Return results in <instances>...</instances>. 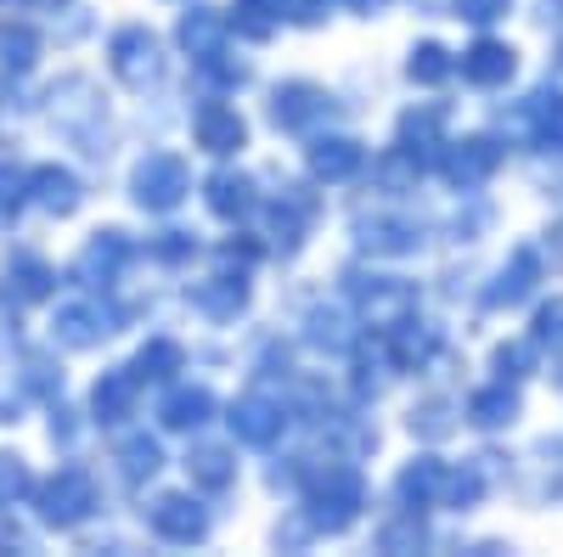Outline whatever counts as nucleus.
<instances>
[{"instance_id": "11", "label": "nucleus", "mask_w": 563, "mask_h": 557, "mask_svg": "<svg viewBox=\"0 0 563 557\" xmlns=\"http://www.w3.org/2000/svg\"><path fill=\"white\" fill-rule=\"evenodd\" d=\"M192 142L209 158H238L249 147V119L231 108L225 97H209V102L192 108Z\"/></svg>"}, {"instance_id": "32", "label": "nucleus", "mask_w": 563, "mask_h": 557, "mask_svg": "<svg viewBox=\"0 0 563 557\" xmlns=\"http://www.w3.org/2000/svg\"><path fill=\"white\" fill-rule=\"evenodd\" d=\"M525 124L541 147L563 153V90H536V97L525 102Z\"/></svg>"}, {"instance_id": "1", "label": "nucleus", "mask_w": 563, "mask_h": 557, "mask_svg": "<svg viewBox=\"0 0 563 557\" xmlns=\"http://www.w3.org/2000/svg\"><path fill=\"white\" fill-rule=\"evenodd\" d=\"M299 490L310 535H344L366 513V479L355 461H316V468H305Z\"/></svg>"}, {"instance_id": "17", "label": "nucleus", "mask_w": 563, "mask_h": 557, "mask_svg": "<svg viewBox=\"0 0 563 557\" xmlns=\"http://www.w3.org/2000/svg\"><path fill=\"white\" fill-rule=\"evenodd\" d=\"M225 40H231L225 12L198 7V0H186V12L175 18V45H180V57H192V63L203 68L209 57H220V52H225Z\"/></svg>"}, {"instance_id": "37", "label": "nucleus", "mask_w": 563, "mask_h": 557, "mask_svg": "<svg viewBox=\"0 0 563 557\" xmlns=\"http://www.w3.org/2000/svg\"><path fill=\"white\" fill-rule=\"evenodd\" d=\"M225 23H231V34H243V40H271L276 29H282V18H276V0H238V7L225 12Z\"/></svg>"}, {"instance_id": "44", "label": "nucleus", "mask_w": 563, "mask_h": 557, "mask_svg": "<svg viewBox=\"0 0 563 557\" xmlns=\"http://www.w3.org/2000/svg\"><path fill=\"white\" fill-rule=\"evenodd\" d=\"M310 344L321 349H344L350 333H344V310H310Z\"/></svg>"}, {"instance_id": "9", "label": "nucleus", "mask_w": 563, "mask_h": 557, "mask_svg": "<svg viewBox=\"0 0 563 557\" xmlns=\"http://www.w3.org/2000/svg\"><path fill=\"white\" fill-rule=\"evenodd\" d=\"M113 333H119V315L102 299H63L52 315V344L63 349H97Z\"/></svg>"}, {"instance_id": "41", "label": "nucleus", "mask_w": 563, "mask_h": 557, "mask_svg": "<svg viewBox=\"0 0 563 557\" xmlns=\"http://www.w3.org/2000/svg\"><path fill=\"white\" fill-rule=\"evenodd\" d=\"M530 366H536V344H501V349L490 355V371H496L501 383L530 378Z\"/></svg>"}, {"instance_id": "21", "label": "nucleus", "mask_w": 563, "mask_h": 557, "mask_svg": "<svg viewBox=\"0 0 563 557\" xmlns=\"http://www.w3.org/2000/svg\"><path fill=\"white\" fill-rule=\"evenodd\" d=\"M135 400H141V378H135L130 366H113V371H102V378L90 383V416H97L102 428L130 423V416H135Z\"/></svg>"}, {"instance_id": "47", "label": "nucleus", "mask_w": 563, "mask_h": 557, "mask_svg": "<svg viewBox=\"0 0 563 557\" xmlns=\"http://www.w3.org/2000/svg\"><path fill=\"white\" fill-rule=\"evenodd\" d=\"M512 12V0H456L451 18H467V23H496Z\"/></svg>"}, {"instance_id": "30", "label": "nucleus", "mask_w": 563, "mask_h": 557, "mask_svg": "<svg viewBox=\"0 0 563 557\" xmlns=\"http://www.w3.org/2000/svg\"><path fill=\"white\" fill-rule=\"evenodd\" d=\"M40 52H45V40H40L34 23H23V18L0 23V68H7V74H29L40 63Z\"/></svg>"}, {"instance_id": "45", "label": "nucleus", "mask_w": 563, "mask_h": 557, "mask_svg": "<svg viewBox=\"0 0 563 557\" xmlns=\"http://www.w3.org/2000/svg\"><path fill=\"white\" fill-rule=\"evenodd\" d=\"M445 411H451L445 400H422V405H411V434H422V439L451 434V416H445Z\"/></svg>"}, {"instance_id": "12", "label": "nucleus", "mask_w": 563, "mask_h": 557, "mask_svg": "<svg viewBox=\"0 0 563 557\" xmlns=\"http://www.w3.org/2000/svg\"><path fill=\"white\" fill-rule=\"evenodd\" d=\"M130 237L119 225H102V231H90L85 237V248H79V259H74V276L85 288H113L119 276H124V265H130Z\"/></svg>"}, {"instance_id": "7", "label": "nucleus", "mask_w": 563, "mask_h": 557, "mask_svg": "<svg viewBox=\"0 0 563 557\" xmlns=\"http://www.w3.org/2000/svg\"><path fill=\"white\" fill-rule=\"evenodd\" d=\"M147 530L164 541V546H203L209 530H214V513L192 495V490H164L147 501Z\"/></svg>"}, {"instance_id": "14", "label": "nucleus", "mask_w": 563, "mask_h": 557, "mask_svg": "<svg viewBox=\"0 0 563 557\" xmlns=\"http://www.w3.org/2000/svg\"><path fill=\"white\" fill-rule=\"evenodd\" d=\"M305 169H310V180H321V186H344V180H355V175L366 169V147L355 142V135H339V130L310 135Z\"/></svg>"}, {"instance_id": "8", "label": "nucleus", "mask_w": 563, "mask_h": 557, "mask_svg": "<svg viewBox=\"0 0 563 557\" xmlns=\"http://www.w3.org/2000/svg\"><path fill=\"white\" fill-rule=\"evenodd\" d=\"M333 119V97L316 85V79H282L271 90V124L288 130V135H310Z\"/></svg>"}, {"instance_id": "43", "label": "nucleus", "mask_w": 563, "mask_h": 557, "mask_svg": "<svg viewBox=\"0 0 563 557\" xmlns=\"http://www.w3.org/2000/svg\"><path fill=\"white\" fill-rule=\"evenodd\" d=\"M327 7H333V0H276V18L288 29H321Z\"/></svg>"}, {"instance_id": "26", "label": "nucleus", "mask_w": 563, "mask_h": 557, "mask_svg": "<svg viewBox=\"0 0 563 557\" xmlns=\"http://www.w3.org/2000/svg\"><path fill=\"white\" fill-rule=\"evenodd\" d=\"M186 479H192V490H203V495H225L231 484H238V450L192 445L186 450Z\"/></svg>"}, {"instance_id": "31", "label": "nucleus", "mask_w": 563, "mask_h": 557, "mask_svg": "<svg viewBox=\"0 0 563 557\" xmlns=\"http://www.w3.org/2000/svg\"><path fill=\"white\" fill-rule=\"evenodd\" d=\"M130 371H135L141 383H175V371H186V349L175 338H147V344L135 349Z\"/></svg>"}, {"instance_id": "10", "label": "nucleus", "mask_w": 563, "mask_h": 557, "mask_svg": "<svg viewBox=\"0 0 563 557\" xmlns=\"http://www.w3.org/2000/svg\"><path fill=\"white\" fill-rule=\"evenodd\" d=\"M501 169V142L496 135H462V142H440V175L456 192H474Z\"/></svg>"}, {"instance_id": "49", "label": "nucleus", "mask_w": 563, "mask_h": 557, "mask_svg": "<svg viewBox=\"0 0 563 557\" xmlns=\"http://www.w3.org/2000/svg\"><path fill=\"white\" fill-rule=\"evenodd\" d=\"M411 7H417V12H429V18H451L456 0H411Z\"/></svg>"}, {"instance_id": "2", "label": "nucleus", "mask_w": 563, "mask_h": 557, "mask_svg": "<svg viewBox=\"0 0 563 557\" xmlns=\"http://www.w3.org/2000/svg\"><path fill=\"white\" fill-rule=\"evenodd\" d=\"M34 513L45 530H79L97 519V506H102V490L97 479H90L85 468H57V474H45L34 490Z\"/></svg>"}, {"instance_id": "24", "label": "nucleus", "mask_w": 563, "mask_h": 557, "mask_svg": "<svg viewBox=\"0 0 563 557\" xmlns=\"http://www.w3.org/2000/svg\"><path fill=\"white\" fill-rule=\"evenodd\" d=\"M395 495H400V506H417V513L440 506V495H445V461L440 456H411L406 468L395 474Z\"/></svg>"}, {"instance_id": "35", "label": "nucleus", "mask_w": 563, "mask_h": 557, "mask_svg": "<svg viewBox=\"0 0 563 557\" xmlns=\"http://www.w3.org/2000/svg\"><path fill=\"white\" fill-rule=\"evenodd\" d=\"M119 474H124L130 484L158 479V474H164V445H158L153 434H130V439L119 445Z\"/></svg>"}, {"instance_id": "39", "label": "nucleus", "mask_w": 563, "mask_h": 557, "mask_svg": "<svg viewBox=\"0 0 563 557\" xmlns=\"http://www.w3.org/2000/svg\"><path fill=\"white\" fill-rule=\"evenodd\" d=\"M29 490H34L29 461H23V456H12V450H0V506H18Z\"/></svg>"}, {"instance_id": "48", "label": "nucleus", "mask_w": 563, "mask_h": 557, "mask_svg": "<svg viewBox=\"0 0 563 557\" xmlns=\"http://www.w3.org/2000/svg\"><path fill=\"white\" fill-rule=\"evenodd\" d=\"M333 7H344V12H355V18H378L384 0H333Z\"/></svg>"}, {"instance_id": "6", "label": "nucleus", "mask_w": 563, "mask_h": 557, "mask_svg": "<svg viewBox=\"0 0 563 557\" xmlns=\"http://www.w3.org/2000/svg\"><path fill=\"white\" fill-rule=\"evenodd\" d=\"M350 299H355V321L372 333H395L400 321L417 315V282H406V276H361Z\"/></svg>"}, {"instance_id": "16", "label": "nucleus", "mask_w": 563, "mask_h": 557, "mask_svg": "<svg viewBox=\"0 0 563 557\" xmlns=\"http://www.w3.org/2000/svg\"><path fill=\"white\" fill-rule=\"evenodd\" d=\"M57 293V270L45 265L40 254L18 248L7 265H0V299H7L12 310H29V304H45Z\"/></svg>"}, {"instance_id": "38", "label": "nucleus", "mask_w": 563, "mask_h": 557, "mask_svg": "<svg viewBox=\"0 0 563 557\" xmlns=\"http://www.w3.org/2000/svg\"><path fill=\"white\" fill-rule=\"evenodd\" d=\"M29 209V169L0 158V220H18Z\"/></svg>"}, {"instance_id": "40", "label": "nucleus", "mask_w": 563, "mask_h": 557, "mask_svg": "<svg viewBox=\"0 0 563 557\" xmlns=\"http://www.w3.org/2000/svg\"><path fill=\"white\" fill-rule=\"evenodd\" d=\"M485 495V479H479V468H445V495H440V506H474Z\"/></svg>"}, {"instance_id": "23", "label": "nucleus", "mask_w": 563, "mask_h": 557, "mask_svg": "<svg viewBox=\"0 0 563 557\" xmlns=\"http://www.w3.org/2000/svg\"><path fill=\"white\" fill-rule=\"evenodd\" d=\"M355 243H361V254L400 259V254L422 248V231L411 220H400V214H372V220H355Z\"/></svg>"}, {"instance_id": "42", "label": "nucleus", "mask_w": 563, "mask_h": 557, "mask_svg": "<svg viewBox=\"0 0 563 557\" xmlns=\"http://www.w3.org/2000/svg\"><path fill=\"white\" fill-rule=\"evenodd\" d=\"M530 344L547 349V355H563V299H552V304L536 310V333H530Z\"/></svg>"}, {"instance_id": "15", "label": "nucleus", "mask_w": 563, "mask_h": 557, "mask_svg": "<svg viewBox=\"0 0 563 557\" xmlns=\"http://www.w3.org/2000/svg\"><path fill=\"white\" fill-rule=\"evenodd\" d=\"M29 203L52 220H74L85 209V180L68 164H34L29 169Z\"/></svg>"}, {"instance_id": "46", "label": "nucleus", "mask_w": 563, "mask_h": 557, "mask_svg": "<svg viewBox=\"0 0 563 557\" xmlns=\"http://www.w3.org/2000/svg\"><path fill=\"white\" fill-rule=\"evenodd\" d=\"M153 254H158L164 265H186V259L198 254V237H192V231H164V237L153 243Z\"/></svg>"}, {"instance_id": "27", "label": "nucleus", "mask_w": 563, "mask_h": 557, "mask_svg": "<svg viewBox=\"0 0 563 557\" xmlns=\"http://www.w3.org/2000/svg\"><path fill=\"white\" fill-rule=\"evenodd\" d=\"M271 237H276V248L282 254H294L299 243H305V231H310V214H316V203L299 192V186H282V198H271Z\"/></svg>"}, {"instance_id": "13", "label": "nucleus", "mask_w": 563, "mask_h": 557, "mask_svg": "<svg viewBox=\"0 0 563 557\" xmlns=\"http://www.w3.org/2000/svg\"><path fill=\"white\" fill-rule=\"evenodd\" d=\"M225 423H231V439L238 445L271 450L282 434H288V411H282V400H271V394H243V400H231Z\"/></svg>"}, {"instance_id": "5", "label": "nucleus", "mask_w": 563, "mask_h": 557, "mask_svg": "<svg viewBox=\"0 0 563 557\" xmlns=\"http://www.w3.org/2000/svg\"><path fill=\"white\" fill-rule=\"evenodd\" d=\"M45 119H52L63 135H74V142H90V130H97L108 119V102L90 74H63L52 90H45Z\"/></svg>"}, {"instance_id": "20", "label": "nucleus", "mask_w": 563, "mask_h": 557, "mask_svg": "<svg viewBox=\"0 0 563 557\" xmlns=\"http://www.w3.org/2000/svg\"><path fill=\"white\" fill-rule=\"evenodd\" d=\"M192 299V310L198 315H209V321H238L243 310H249V299H254V288H249V270H214V276H203V282L186 293Z\"/></svg>"}, {"instance_id": "36", "label": "nucleus", "mask_w": 563, "mask_h": 557, "mask_svg": "<svg viewBox=\"0 0 563 557\" xmlns=\"http://www.w3.org/2000/svg\"><path fill=\"white\" fill-rule=\"evenodd\" d=\"M451 68H456V63H451V52H445L440 40H417L411 52H406V79H411V85H445Z\"/></svg>"}, {"instance_id": "29", "label": "nucleus", "mask_w": 563, "mask_h": 557, "mask_svg": "<svg viewBox=\"0 0 563 557\" xmlns=\"http://www.w3.org/2000/svg\"><path fill=\"white\" fill-rule=\"evenodd\" d=\"M512 416H519V389L512 383H490V389H474L467 394V423L474 428H507Z\"/></svg>"}, {"instance_id": "22", "label": "nucleus", "mask_w": 563, "mask_h": 557, "mask_svg": "<svg viewBox=\"0 0 563 557\" xmlns=\"http://www.w3.org/2000/svg\"><path fill=\"white\" fill-rule=\"evenodd\" d=\"M462 79L467 85H479V90H496V85H507L512 74H519V52H512V45L507 40H474V45H467V52H462Z\"/></svg>"}, {"instance_id": "33", "label": "nucleus", "mask_w": 563, "mask_h": 557, "mask_svg": "<svg viewBox=\"0 0 563 557\" xmlns=\"http://www.w3.org/2000/svg\"><path fill=\"white\" fill-rule=\"evenodd\" d=\"M440 130H445V113H440V108H411V113L400 119V147L429 164V153H440V142H445Z\"/></svg>"}, {"instance_id": "3", "label": "nucleus", "mask_w": 563, "mask_h": 557, "mask_svg": "<svg viewBox=\"0 0 563 557\" xmlns=\"http://www.w3.org/2000/svg\"><path fill=\"white\" fill-rule=\"evenodd\" d=\"M186 198H192V169H186L180 153H147L130 169V203L141 214H175Z\"/></svg>"}, {"instance_id": "18", "label": "nucleus", "mask_w": 563, "mask_h": 557, "mask_svg": "<svg viewBox=\"0 0 563 557\" xmlns=\"http://www.w3.org/2000/svg\"><path fill=\"white\" fill-rule=\"evenodd\" d=\"M203 209H209L214 220H225V225L260 214V180L243 175V169H214V175L203 180Z\"/></svg>"}, {"instance_id": "28", "label": "nucleus", "mask_w": 563, "mask_h": 557, "mask_svg": "<svg viewBox=\"0 0 563 557\" xmlns=\"http://www.w3.org/2000/svg\"><path fill=\"white\" fill-rule=\"evenodd\" d=\"M384 338H389V366H400V371L429 366V360H434V349H440L434 327H422L417 315H411V321H400V327H395V333H384Z\"/></svg>"}, {"instance_id": "34", "label": "nucleus", "mask_w": 563, "mask_h": 557, "mask_svg": "<svg viewBox=\"0 0 563 557\" xmlns=\"http://www.w3.org/2000/svg\"><path fill=\"white\" fill-rule=\"evenodd\" d=\"M372 546H378V552H389V557L422 552V546H429V524H422V513H417V506H406L400 519L378 524V535H372Z\"/></svg>"}, {"instance_id": "4", "label": "nucleus", "mask_w": 563, "mask_h": 557, "mask_svg": "<svg viewBox=\"0 0 563 557\" xmlns=\"http://www.w3.org/2000/svg\"><path fill=\"white\" fill-rule=\"evenodd\" d=\"M108 74L124 90H153L164 79V40L147 23H124L108 34Z\"/></svg>"}, {"instance_id": "19", "label": "nucleus", "mask_w": 563, "mask_h": 557, "mask_svg": "<svg viewBox=\"0 0 563 557\" xmlns=\"http://www.w3.org/2000/svg\"><path fill=\"white\" fill-rule=\"evenodd\" d=\"M214 411H220V400L209 383H169V394L158 400V423L169 434H198L214 423Z\"/></svg>"}, {"instance_id": "25", "label": "nucleus", "mask_w": 563, "mask_h": 557, "mask_svg": "<svg viewBox=\"0 0 563 557\" xmlns=\"http://www.w3.org/2000/svg\"><path fill=\"white\" fill-rule=\"evenodd\" d=\"M536 282H541V254H536V248H512V259L496 270V282L485 288V304H490V310H507V304L530 299Z\"/></svg>"}]
</instances>
